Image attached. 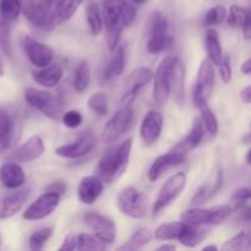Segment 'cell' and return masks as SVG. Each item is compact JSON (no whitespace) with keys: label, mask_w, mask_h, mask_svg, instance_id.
<instances>
[{"label":"cell","mask_w":251,"mask_h":251,"mask_svg":"<svg viewBox=\"0 0 251 251\" xmlns=\"http://www.w3.org/2000/svg\"><path fill=\"white\" fill-rule=\"evenodd\" d=\"M250 196L251 191L249 188H240L235 190L232 195V205H230L232 210L240 211L242 208H244L250 201Z\"/></svg>","instance_id":"cell-44"},{"label":"cell","mask_w":251,"mask_h":251,"mask_svg":"<svg viewBox=\"0 0 251 251\" xmlns=\"http://www.w3.org/2000/svg\"><path fill=\"white\" fill-rule=\"evenodd\" d=\"M186 174L184 172H178L173 174L166 180V183L162 185L158 195H157L156 201L152 207V213L153 216H158L164 208L168 207L172 202L176 200L179 195L183 193L186 185Z\"/></svg>","instance_id":"cell-8"},{"label":"cell","mask_w":251,"mask_h":251,"mask_svg":"<svg viewBox=\"0 0 251 251\" xmlns=\"http://www.w3.org/2000/svg\"><path fill=\"white\" fill-rule=\"evenodd\" d=\"M201 123H202V126L205 127L206 131L211 135V136H216L218 132V120L217 117L215 115V113L212 112V109L205 105V107L201 108V117H200Z\"/></svg>","instance_id":"cell-41"},{"label":"cell","mask_w":251,"mask_h":251,"mask_svg":"<svg viewBox=\"0 0 251 251\" xmlns=\"http://www.w3.org/2000/svg\"><path fill=\"white\" fill-rule=\"evenodd\" d=\"M61 196L53 191H47L42 194L34 202H32L26 211L24 212L22 217L26 221H41L50 216L54 211L60 205Z\"/></svg>","instance_id":"cell-13"},{"label":"cell","mask_w":251,"mask_h":251,"mask_svg":"<svg viewBox=\"0 0 251 251\" xmlns=\"http://www.w3.org/2000/svg\"><path fill=\"white\" fill-rule=\"evenodd\" d=\"M77 247V238L75 234H68L64 239L63 244L60 245L59 250L60 251H71L75 250Z\"/></svg>","instance_id":"cell-48"},{"label":"cell","mask_w":251,"mask_h":251,"mask_svg":"<svg viewBox=\"0 0 251 251\" xmlns=\"http://www.w3.org/2000/svg\"><path fill=\"white\" fill-rule=\"evenodd\" d=\"M83 0H56L55 7L53 9L56 24H61L70 20L77 11L78 6Z\"/></svg>","instance_id":"cell-32"},{"label":"cell","mask_w":251,"mask_h":251,"mask_svg":"<svg viewBox=\"0 0 251 251\" xmlns=\"http://www.w3.org/2000/svg\"><path fill=\"white\" fill-rule=\"evenodd\" d=\"M174 38L168 34V22L159 11H154L150 22V37L147 41V51L151 54H159L172 48Z\"/></svg>","instance_id":"cell-6"},{"label":"cell","mask_w":251,"mask_h":251,"mask_svg":"<svg viewBox=\"0 0 251 251\" xmlns=\"http://www.w3.org/2000/svg\"><path fill=\"white\" fill-rule=\"evenodd\" d=\"M5 75V66H4V61H2V58L0 56V77Z\"/></svg>","instance_id":"cell-54"},{"label":"cell","mask_w":251,"mask_h":251,"mask_svg":"<svg viewBox=\"0 0 251 251\" xmlns=\"http://www.w3.org/2000/svg\"><path fill=\"white\" fill-rule=\"evenodd\" d=\"M77 238V250H104L107 248V244L98 239L96 235L88 234V233H81L76 235Z\"/></svg>","instance_id":"cell-39"},{"label":"cell","mask_w":251,"mask_h":251,"mask_svg":"<svg viewBox=\"0 0 251 251\" xmlns=\"http://www.w3.org/2000/svg\"><path fill=\"white\" fill-rule=\"evenodd\" d=\"M31 195V189H15V191L0 196V220L14 217L24 208Z\"/></svg>","instance_id":"cell-17"},{"label":"cell","mask_w":251,"mask_h":251,"mask_svg":"<svg viewBox=\"0 0 251 251\" xmlns=\"http://www.w3.org/2000/svg\"><path fill=\"white\" fill-rule=\"evenodd\" d=\"M0 247H1V235H0Z\"/></svg>","instance_id":"cell-59"},{"label":"cell","mask_w":251,"mask_h":251,"mask_svg":"<svg viewBox=\"0 0 251 251\" xmlns=\"http://www.w3.org/2000/svg\"><path fill=\"white\" fill-rule=\"evenodd\" d=\"M240 70H242V73L244 74V75H250L251 73V59H247V60L244 61V63L242 64V68H240Z\"/></svg>","instance_id":"cell-52"},{"label":"cell","mask_w":251,"mask_h":251,"mask_svg":"<svg viewBox=\"0 0 251 251\" xmlns=\"http://www.w3.org/2000/svg\"><path fill=\"white\" fill-rule=\"evenodd\" d=\"M22 122L12 108L0 105V151L11 149L21 136Z\"/></svg>","instance_id":"cell-7"},{"label":"cell","mask_w":251,"mask_h":251,"mask_svg":"<svg viewBox=\"0 0 251 251\" xmlns=\"http://www.w3.org/2000/svg\"><path fill=\"white\" fill-rule=\"evenodd\" d=\"M26 181L24 168L17 162H6L0 167V183L10 190L21 188Z\"/></svg>","instance_id":"cell-23"},{"label":"cell","mask_w":251,"mask_h":251,"mask_svg":"<svg viewBox=\"0 0 251 251\" xmlns=\"http://www.w3.org/2000/svg\"><path fill=\"white\" fill-rule=\"evenodd\" d=\"M185 159V154L174 151V150H171L169 152H167V153L162 154V156L157 157L154 159V162L152 163L151 168L149 171V179L151 181L158 180L167 171L184 163Z\"/></svg>","instance_id":"cell-19"},{"label":"cell","mask_w":251,"mask_h":251,"mask_svg":"<svg viewBox=\"0 0 251 251\" xmlns=\"http://www.w3.org/2000/svg\"><path fill=\"white\" fill-rule=\"evenodd\" d=\"M96 136L91 130L83 131L75 142L68 145H61L56 147V156L66 159H80L86 157L95 150Z\"/></svg>","instance_id":"cell-15"},{"label":"cell","mask_w":251,"mask_h":251,"mask_svg":"<svg viewBox=\"0 0 251 251\" xmlns=\"http://www.w3.org/2000/svg\"><path fill=\"white\" fill-rule=\"evenodd\" d=\"M213 85H215V70L212 63L208 59H203L199 66L196 82L193 91L194 103L198 108L207 105L208 100L212 95Z\"/></svg>","instance_id":"cell-9"},{"label":"cell","mask_w":251,"mask_h":251,"mask_svg":"<svg viewBox=\"0 0 251 251\" xmlns=\"http://www.w3.org/2000/svg\"><path fill=\"white\" fill-rule=\"evenodd\" d=\"M137 16V10L134 6L132 2L126 1L124 2L122 9V15H120V20H122V24L124 27H129L132 22L135 21Z\"/></svg>","instance_id":"cell-46"},{"label":"cell","mask_w":251,"mask_h":251,"mask_svg":"<svg viewBox=\"0 0 251 251\" xmlns=\"http://www.w3.org/2000/svg\"><path fill=\"white\" fill-rule=\"evenodd\" d=\"M153 238V232L149 228H140L137 229L131 237L129 238L125 244H123L122 247L118 248V250H123V251H136L142 249L145 245L149 244L150 242Z\"/></svg>","instance_id":"cell-31"},{"label":"cell","mask_w":251,"mask_h":251,"mask_svg":"<svg viewBox=\"0 0 251 251\" xmlns=\"http://www.w3.org/2000/svg\"><path fill=\"white\" fill-rule=\"evenodd\" d=\"M21 12L32 26L43 31L55 28V16L46 0H21Z\"/></svg>","instance_id":"cell-4"},{"label":"cell","mask_w":251,"mask_h":251,"mask_svg":"<svg viewBox=\"0 0 251 251\" xmlns=\"http://www.w3.org/2000/svg\"><path fill=\"white\" fill-rule=\"evenodd\" d=\"M130 1H131L132 4H135V5H142V4H145L147 0H130Z\"/></svg>","instance_id":"cell-56"},{"label":"cell","mask_w":251,"mask_h":251,"mask_svg":"<svg viewBox=\"0 0 251 251\" xmlns=\"http://www.w3.org/2000/svg\"><path fill=\"white\" fill-rule=\"evenodd\" d=\"M174 56H166L159 63L156 73L153 74V98L158 105L167 104L171 98V81L172 70H173Z\"/></svg>","instance_id":"cell-11"},{"label":"cell","mask_w":251,"mask_h":251,"mask_svg":"<svg viewBox=\"0 0 251 251\" xmlns=\"http://www.w3.org/2000/svg\"><path fill=\"white\" fill-rule=\"evenodd\" d=\"M227 16V10L223 5H216V6L211 7L205 15V25L206 26H216V25L222 24Z\"/></svg>","instance_id":"cell-43"},{"label":"cell","mask_w":251,"mask_h":251,"mask_svg":"<svg viewBox=\"0 0 251 251\" xmlns=\"http://www.w3.org/2000/svg\"><path fill=\"white\" fill-rule=\"evenodd\" d=\"M64 70L59 64L50 63L44 68H37L32 70V80L46 88H53L60 83Z\"/></svg>","instance_id":"cell-22"},{"label":"cell","mask_w":251,"mask_h":251,"mask_svg":"<svg viewBox=\"0 0 251 251\" xmlns=\"http://www.w3.org/2000/svg\"><path fill=\"white\" fill-rule=\"evenodd\" d=\"M202 250H203V251H208V250H211V251H217L218 248L216 247V245H206V247L202 248Z\"/></svg>","instance_id":"cell-55"},{"label":"cell","mask_w":251,"mask_h":251,"mask_svg":"<svg viewBox=\"0 0 251 251\" xmlns=\"http://www.w3.org/2000/svg\"><path fill=\"white\" fill-rule=\"evenodd\" d=\"M242 31H243V34H244V38L247 39V41H249L251 38V12L250 11L249 14L247 15V17H245L244 22H243Z\"/></svg>","instance_id":"cell-50"},{"label":"cell","mask_w":251,"mask_h":251,"mask_svg":"<svg viewBox=\"0 0 251 251\" xmlns=\"http://www.w3.org/2000/svg\"><path fill=\"white\" fill-rule=\"evenodd\" d=\"M53 234V227H42L29 235V249L33 251L42 250Z\"/></svg>","instance_id":"cell-37"},{"label":"cell","mask_w":251,"mask_h":251,"mask_svg":"<svg viewBox=\"0 0 251 251\" xmlns=\"http://www.w3.org/2000/svg\"><path fill=\"white\" fill-rule=\"evenodd\" d=\"M206 50L208 54V60L215 65H218L223 56L222 44H221L220 33L213 27H208L205 32Z\"/></svg>","instance_id":"cell-28"},{"label":"cell","mask_w":251,"mask_h":251,"mask_svg":"<svg viewBox=\"0 0 251 251\" xmlns=\"http://www.w3.org/2000/svg\"><path fill=\"white\" fill-rule=\"evenodd\" d=\"M85 222L104 244L110 245L117 239V226L107 216L92 211L85 215Z\"/></svg>","instance_id":"cell-16"},{"label":"cell","mask_w":251,"mask_h":251,"mask_svg":"<svg viewBox=\"0 0 251 251\" xmlns=\"http://www.w3.org/2000/svg\"><path fill=\"white\" fill-rule=\"evenodd\" d=\"M240 98L245 104H250L251 103V86H247L240 91Z\"/></svg>","instance_id":"cell-51"},{"label":"cell","mask_w":251,"mask_h":251,"mask_svg":"<svg viewBox=\"0 0 251 251\" xmlns=\"http://www.w3.org/2000/svg\"><path fill=\"white\" fill-rule=\"evenodd\" d=\"M0 50L7 56H12V44H11V27L7 21H0Z\"/></svg>","instance_id":"cell-42"},{"label":"cell","mask_w":251,"mask_h":251,"mask_svg":"<svg viewBox=\"0 0 251 251\" xmlns=\"http://www.w3.org/2000/svg\"><path fill=\"white\" fill-rule=\"evenodd\" d=\"M87 105L92 113L98 117H105L109 113V102L105 93L97 92L90 96L87 100Z\"/></svg>","instance_id":"cell-35"},{"label":"cell","mask_w":251,"mask_h":251,"mask_svg":"<svg viewBox=\"0 0 251 251\" xmlns=\"http://www.w3.org/2000/svg\"><path fill=\"white\" fill-rule=\"evenodd\" d=\"M21 15V0H0V16L4 21H16Z\"/></svg>","instance_id":"cell-36"},{"label":"cell","mask_w":251,"mask_h":251,"mask_svg":"<svg viewBox=\"0 0 251 251\" xmlns=\"http://www.w3.org/2000/svg\"><path fill=\"white\" fill-rule=\"evenodd\" d=\"M218 70L220 76L225 83H229L232 81V63H230L229 55H223L221 61L218 63Z\"/></svg>","instance_id":"cell-47"},{"label":"cell","mask_w":251,"mask_h":251,"mask_svg":"<svg viewBox=\"0 0 251 251\" xmlns=\"http://www.w3.org/2000/svg\"><path fill=\"white\" fill-rule=\"evenodd\" d=\"M117 205L123 215L134 220H141L147 215L149 198L135 186H126L118 194Z\"/></svg>","instance_id":"cell-5"},{"label":"cell","mask_w":251,"mask_h":251,"mask_svg":"<svg viewBox=\"0 0 251 251\" xmlns=\"http://www.w3.org/2000/svg\"><path fill=\"white\" fill-rule=\"evenodd\" d=\"M176 247L174 244H163V245H161V247H158L157 248V251H173V250H176Z\"/></svg>","instance_id":"cell-53"},{"label":"cell","mask_w":251,"mask_h":251,"mask_svg":"<svg viewBox=\"0 0 251 251\" xmlns=\"http://www.w3.org/2000/svg\"><path fill=\"white\" fill-rule=\"evenodd\" d=\"M223 179H225V176H223V169L218 166L217 171H216V176L213 183L205 184V185H201L200 188L198 189L196 194L194 195L193 200H191L193 206H200L202 205V203L208 202L211 199L215 198V196L217 195L218 191L222 189Z\"/></svg>","instance_id":"cell-26"},{"label":"cell","mask_w":251,"mask_h":251,"mask_svg":"<svg viewBox=\"0 0 251 251\" xmlns=\"http://www.w3.org/2000/svg\"><path fill=\"white\" fill-rule=\"evenodd\" d=\"M233 210L230 205H218L208 208H201L195 206L194 208L186 210L180 215L183 222L189 223L199 227L205 226H217L225 222L230 215Z\"/></svg>","instance_id":"cell-3"},{"label":"cell","mask_w":251,"mask_h":251,"mask_svg":"<svg viewBox=\"0 0 251 251\" xmlns=\"http://www.w3.org/2000/svg\"><path fill=\"white\" fill-rule=\"evenodd\" d=\"M132 140L126 139L118 146L107 150L100 157L96 168V176L103 180V183L112 184L118 180L126 171L131 153Z\"/></svg>","instance_id":"cell-1"},{"label":"cell","mask_w":251,"mask_h":251,"mask_svg":"<svg viewBox=\"0 0 251 251\" xmlns=\"http://www.w3.org/2000/svg\"><path fill=\"white\" fill-rule=\"evenodd\" d=\"M20 44H21L29 63L36 68H44L53 63L54 50L47 44L41 43L37 39L25 33L20 36Z\"/></svg>","instance_id":"cell-12"},{"label":"cell","mask_w":251,"mask_h":251,"mask_svg":"<svg viewBox=\"0 0 251 251\" xmlns=\"http://www.w3.org/2000/svg\"><path fill=\"white\" fill-rule=\"evenodd\" d=\"M179 105L184 104L185 98V65L179 56H174L173 70H172L171 95Z\"/></svg>","instance_id":"cell-24"},{"label":"cell","mask_w":251,"mask_h":251,"mask_svg":"<svg viewBox=\"0 0 251 251\" xmlns=\"http://www.w3.org/2000/svg\"><path fill=\"white\" fill-rule=\"evenodd\" d=\"M251 248V237L249 232H240L233 238L228 239L222 245V250H235V251H248Z\"/></svg>","instance_id":"cell-38"},{"label":"cell","mask_w":251,"mask_h":251,"mask_svg":"<svg viewBox=\"0 0 251 251\" xmlns=\"http://www.w3.org/2000/svg\"><path fill=\"white\" fill-rule=\"evenodd\" d=\"M247 164L248 166L250 164V150H248V152H247Z\"/></svg>","instance_id":"cell-57"},{"label":"cell","mask_w":251,"mask_h":251,"mask_svg":"<svg viewBox=\"0 0 251 251\" xmlns=\"http://www.w3.org/2000/svg\"><path fill=\"white\" fill-rule=\"evenodd\" d=\"M153 78V71L146 66H140L135 69L130 76L127 77L126 83H125V91L123 92L120 103L122 105H131L136 100L140 91L149 85Z\"/></svg>","instance_id":"cell-14"},{"label":"cell","mask_w":251,"mask_h":251,"mask_svg":"<svg viewBox=\"0 0 251 251\" xmlns=\"http://www.w3.org/2000/svg\"><path fill=\"white\" fill-rule=\"evenodd\" d=\"M250 10L245 9V7L240 6V5H232L229 7V11L227 12V24L230 27H235V28H242L243 22H244L245 17L249 14Z\"/></svg>","instance_id":"cell-40"},{"label":"cell","mask_w":251,"mask_h":251,"mask_svg":"<svg viewBox=\"0 0 251 251\" xmlns=\"http://www.w3.org/2000/svg\"><path fill=\"white\" fill-rule=\"evenodd\" d=\"M185 222H168L158 226L153 232V238L161 242H173L178 240Z\"/></svg>","instance_id":"cell-30"},{"label":"cell","mask_w":251,"mask_h":251,"mask_svg":"<svg viewBox=\"0 0 251 251\" xmlns=\"http://www.w3.org/2000/svg\"><path fill=\"white\" fill-rule=\"evenodd\" d=\"M104 183L97 176H83L77 188L78 200L83 205H93L103 193Z\"/></svg>","instance_id":"cell-20"},{"label":"cell","mask_w":251,"mask_h":251,"mask_svg":"<svg viewBox=\"0 0 251 251\" xmlns=\"http://www.w3.org/2000/svg\"><path fill=\"white\" fill-rule=\"evenodd\" d=\"M203 139V126L202 123H201L200 117H196L193 122V126H191L190 131L186 134V136L184 139H181L176 146L172 150L176 152H180V153L188 156L189 152H191L193 150H195L199 145L201 144Z\"/></svg>","instance_id":"cell-25"},{"label":"cell","mask_w":251,"mask_h":251,"mask_svg":"<svg viewBox=\"0 0 251 251\" xmlns=\"http://www.w3.org/2000/svg\"><path fill=\"white\" fill-rule=\"evenodd\" d=\"M127 61V44H118L115 50L113 51V56L108 63L104 73H103V78L104 80H110L113 77H118L122 75L125 70Z\"/></svg>","instance_id":"cell-27"},{"label":"cell","mask_w":251,"mask_h":251,"mask_svg":"<svg viewBox=\"0 0 251 251\" xmlns=\"http://www.w3.org/2000/svg\"><path fill=\"white\" fill-rule=\"evenodd\" d=\"M86 20L92 36H100L103 31V17L100 6L96 2H90L86 6Z\"/></svg>","instance_id":"cell-33"},{"label":"cell","mask_w":251,"mask_h":251,"mask_svg":"<svg viewBox=\"0 0 251 251\" xmlns=\"http://www.w3.org/2000/svg\"><path fill=\"white\" fill-rule=\"evenodd\" d=\"M163 124V115L157 112V110H150L145 115L141 126H140V136H141L142 142L147 146L156 144L159 137H161Z\"/></svg>","instance_id":"cell-18"},{"label":"cell","mask_w":251,"mask_h":251,"mask_svg":"<svg viewBox=\"0 0 251 251\" xmlns=\"http://www.w3.org/2000/svg\"><path fill=\"white\" fill-rule=\"evenodd\" d=\"M46 151L43 139L39 135H33L25 144L17 147L12 154V158L19 163H29L38 159Z\"/></svg>","instance_id":"cell-21"},{"label":"cell","mask_w":251,"mask_h":251,"mask_svg":"<svg viewBox=\"0 0 251 251\" xmlns=\"http://www.w3.org/2000/svg\"><path fill=\"white\" fill-rule=\"evenodd\" d=\"M134 109L131 105H123L105 124L102 131V140L105 144H112L122 137L131 126Z\"/></svg>","instance_id":"cell-10"},{"label":"cell","mask_w":251,"mask_h":251,"mask_svg":"<svg viewBox=\"0 0 251 251\" xmlns=\"http://www.w3.org/2000/svg\"><path fill=\"white\" fill-rule=\"evenodd\" d=\"M207 232V229H203V228L199 227V226L189 225V223L185 222L178 242L186 248H195L202 240H205Z\"/></svg>","instance_id":"cell-29"},{"label":"cell","mask_w":251,"mask_h":251,"mask_svg":"<svg viewBox=\"0 0 251 251\" xmlns=\"http://www.w3.org/2000/svg\"><path fill=\"white\" fill-rule=\"evenodd\" d=\"M91 82V66L87 60H81L77 64L74 77V88L76 92L82 93L88 88Z\"/></svg>","instance_id":"cell-34"},{"label":"cell","mask_w":251,"mask_h":251,"mask_svg":"<svg viewBox=\"0 0 251 251\" xmlns=\"http://www.w3.org/2000/svg\"><path fill=\"white\" fill-rule=\"evenodd\" d=\"M61 122L69 129H76V127L81 126L83 122V117L78 110L71 109L68 112H64L63 117H61Z\"/></svg>","instance_id":"cell-45"},{"label":"cell","mask_w":251,"mask_h":251,"mask_svg":"<svg viewBox=\"0 0 251 251\" xmlns=\"http://www.w3.org/2000/svg\"><path fill=\"white\" fill-rule=\"evenodd\" d=\"M46 1H47V2H48V4H49V5H53V4H54V2H55V1H56V0H46Z\"/></svg>","instance_id":"cell-58"},{"label":"cell","mask_w":251,"mask_h":251,"mask_svg":"<svg viewBox=\"0 0 251 251\" xmlns=\"http://www.w3.org/2000/svg\"><path fill=\"white\" fill-rule=\"evenodd\" d=\"M47 191H53V193H56L60 196H63L65 195L66 193V185L63 183V181H54V183H51L50 185H48Z\"/></svg>","instance_id":"cell-49"},{"label":"cell","mask_w":251,"mask_h":251,"mask_svg":"<svg viewBox=\"0 0 251 251\" xmlns=\"http://www.w3.org/2000/svg\"><path fill=\"white\" fill-rule=\"evenodd\" d=\"M24 96L26 102L32 108L41 112L49 119L60 122L65 110H64L63 102L58 97L53 96L50 92L33 87L26 88Z\"/></svg>","instance_id":"cell-2"}]
</instances>
